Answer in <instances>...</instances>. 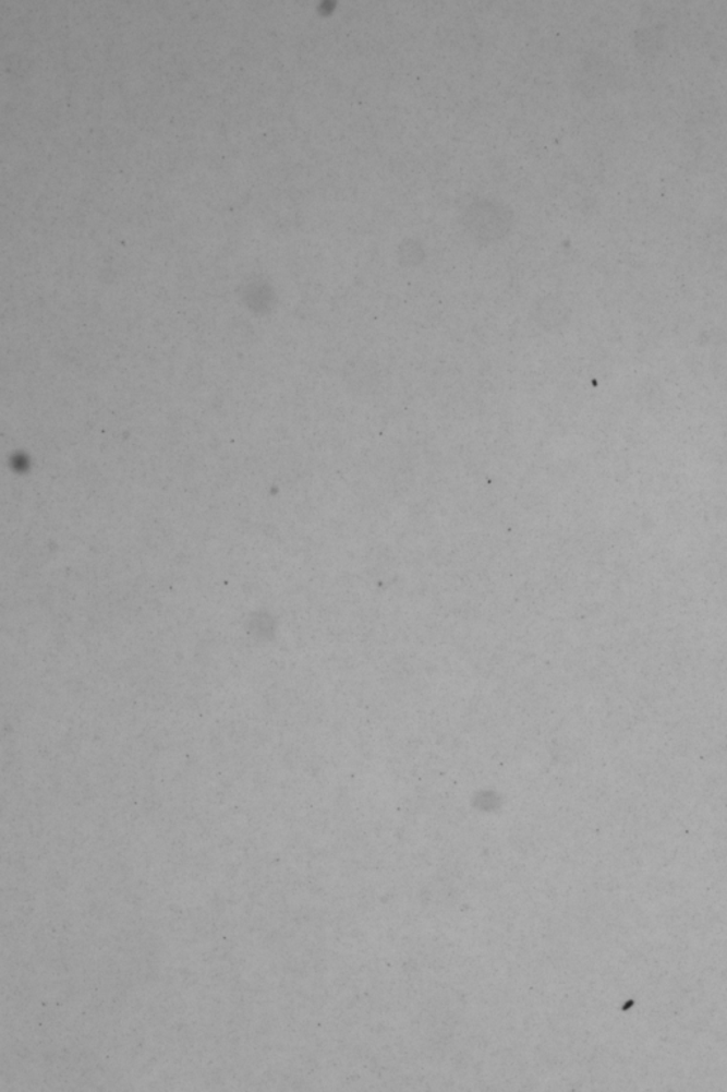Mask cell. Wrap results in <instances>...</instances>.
<instances>
[{"label":"cell","instance_id":"obj_1","mask_svg":"<svg viewBox=\"0 0 727 1092\" xmlns=\"http://www.w3.org/2000/svg\"><path fill=\"white\" fill-rule=\"evenodd\" d=\"M467 229L477 239H499L508 232L511 214L504 204L495 201H477L468 206L463 215Z\"/></svg>","mask_w":727,"mask_h":1092}]
</instances>
